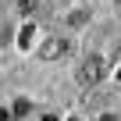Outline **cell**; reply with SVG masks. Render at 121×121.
<instances>
[{
  "label": "cell",
  "instance_id": "cell-1",
  "mask_svg": "<svg viewBox=\"0 0 121 121\" xmlns=\"http://www.w3.org/2000/svg\"><path fill=\"white\" fill-rule=\"evenodd\" d=\"M103 78V60L96 57V53H89L86 60H82V68H78V82L82 86H96Z\"/></svg>",
  "mask_w": 121,
  "mask_h": 121
},
{
  "label": "cell",
  "instance_id": "cell-2",
  "mask_svg": "<svg viewBox=\"0 0 121 121\" xmlns=\"http://www.w3.org/2000/svg\"><path fill=\"white\" fill-rule=\"evenodd\" d=\"M68 50H71L68 39H46V43L39 46V57H43V60H57V57H64Z\"/></svg>",
  "mask_w": 121,
  "mask_h": 121
},
{
  "label": "cell",
  "instance_id": "cell-3",
  "mask_svg": "<svg viewBox=\"0 0 121 121\" xmlns=\"http://www.w3.org/2000/svg\"><path fill=\"white\" fill-rule=\"evenodd\" d=\"M25 114H29V100H18L14 103V117H25Z\"/></svg>",
  "mask_w": 121,
  "mask_h": 121
},
{
  "label": "cell",
  "instance_id": "cell-4",
  "mask_svg": "<svg viewBox=\"0 0 121 121\" xmlns=\"http://www.w3.org/2000/svg\"><path fill=\"white\" fill-rule=\"evenodd\" d=\"M22 46H32V25L22 29Z\"/></svg>",
  "mask_w": 121,
  "mask_h": 121
},
{
  "label": "cell",
  "instance_id": "cell-5",
  "mask_svg": "<svg viewBox=\"0 0 121 121\" xmlns=\"http://www.w3.org/2000/svg\"><path fill=\"white\" fill-rule=\"evenodd\" d=\"M18 7H22V11H36V7H39V0H18Z\"/></svg>",
  "mask_w": 121,
  "mask_h": 121
},
{
  "label": "cell",
  "instance_id": "cell-6",
  "mask_svg": "<svg viewBox=\"0 0 121 121\" xmlns=\"http://www.w3.org/2000/svg\"><path fill=\"white\" fill-rule=\"evenodd\" d=\"M7 117H11V110H7V107H0V121H7Z\"/></svg>",
  "mask_w": 121,
  "mask_h": 121
},
{
  "label": "cell",
  "instance_id": "cell-7",
  "mask_svg": "<svg viewBox=\"0 0 121 121\" xmlns=\"http://www.w3.org/2000/svg\"><path fill=\"white\" fill-rule=\"evenodd\" d=\"M100 121H117V117H114V114H103V117H100Z\"/></svg>",
  "mask_w": 121,
  "mask_h": 121
},
{
  "label": "cell",
  "instance_id": "cell-8",
  "mask_svg": "<svg viewBox=\"0 0 121 121\" xmlns=\"http://www.w3.org/2000/svg\"><path fill=\"white\" fill-rule=\"evenodd\" d=\"M43 121H57V117H53V114H46V117H43Z\"/></svg>",
  "mask_w": 121,
  "mask_h": 121
},
{
  "label": "cell",
  "instance_id": "cell-9",
  "mask_svg": "<svg viewBox=\"0 0 121 121\" xmlns=\"http://www.w3.org/2000/svg\"><path fill=\"white\" fill-rule=\"evenodd\" d=\"M117 7H121V0H117Z\"/></svg>",
  "mask_w": 121,
  "mask_h": 121
},
{
  "label": "cell",
  "instance_id": "cell-10",
  "mask_svg": "<svg viewBox=\"0 0 121 121\" xmlns=\"http://www.w3.org/2000/svg\"><path fill=\"white\" fill-rule=\"evenodd\" d=\"M117 78H121V71H117Z\"/></svg>",
  "mask_w": 121,
  "mask_h": 121
},
{
  "label": "cell",
  "instance_id": "cell-11",
  "mask_svg": "<svg viewBox=\"0 0 121 121\" xmlns=\"http://www.w3.org/2000/svg\"><path fill=\"white\" fill-rule=\"evenodd\" d=\"M71 121H75V117H71Z\"/></svg>",
  "mask_w": 121,
  "mask_h": 121
}]
</instances>
